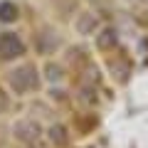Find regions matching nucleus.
Returning <instances> with one entry per match:
<instances>
[{
  "label": "nucleus",
  "mask_w": 148,
  "mask_h": 148,
  "mask_svg": "<svg viewBox=\"0 0 148 148\" xmlns=\"http://www.w3.org/2000/svg\"><path fill=\"white\" fill-rule=\"evenodd\" d=\"M22 52H25V45L20 42L17 35H12V32H3V35H0V59L20 57Z\"/></svg>",
  "instance_id": "obj_1"
},
{
  "label": "nucleus",
  "mask_w": 148,
  "mask_h": 148,
  "mask_svg": "<svg viewBox=\"0 0 148 148\" xmlns=\"http://www.w3.org/2000/svg\"><path fill=\"white\" fill-rule=\"evenodd\" d=\"M15 17H17V8L12 3H3L0 5V20L3 22H12Z\"/></svg>",
  "instance_id": "obj_2"
}]
</instances>
